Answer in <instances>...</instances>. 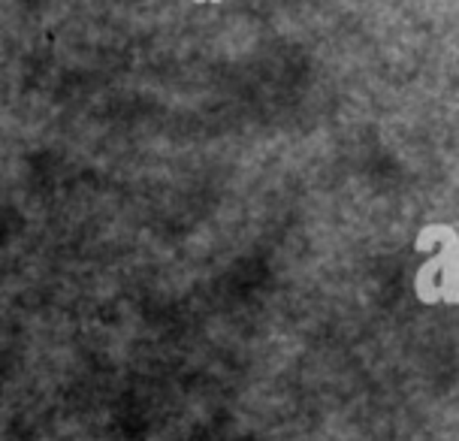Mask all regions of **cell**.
<instances>
[{"instance_id": "6da1fadb", "label": "cell", "mask_w": 459, "mask_h": 441, "mask_svg": "<svg viewBox=\"0 0 459 441\" xmlns=\"http://www.w3.org/2000/svg\"><path fill=\"white\" fill-rule=\"evenodd\" d=\"M436 242H441V248L436 257L426 260V264L417 269L414 293L426 306H432V302H438V299L456 306L459 302V236L454 227H447V224H429L417 236L414 251H429Z\"/></svg>"}, {"instance_id": "7a4b0ae2", "label": "cell", "mask_w": 459, "mask_h": 441, "mask_svg": "<svg viewBox=\"0 0 459 441\" xmlns=\"http://www.w3.org/2000/svg\"><path fill=\"white\" fill-rule=\"evenodd\" d=\"M200 4H203V0H200ZM212 4H218V0H212Z\"/></svg>"}]
</instances>
